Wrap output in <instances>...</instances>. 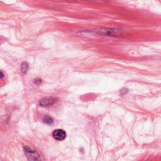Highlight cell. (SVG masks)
<instances>
[{"instance_id":"1","label":"cell","mask_w":161,"mask_h":161,"mask_svg":"<svg viewBox=\"0 0 161 161\" xmlns=\"http://www.w3.org/2000/svg\"><path fill=\"white\" fill-rule=\"evenodd\" d=\"M99 34L111 36H120L123 35V33L121 30L115 28H105L100 30Z\"/></svg>"},{"instance_id":"2","label":"cell","mask_w":161,"mask_h":161,"mask_svg":"<svg viewBox=\"0 0 161 161\" xmlns=\"http://www.w3.org/2000/svg\"><path fill=\"white\" fill-rule=\"evenodd\" d=\"M53 137L57 140H63L66 137V133L63 130L57 129L54 130L53 132Z\"/></svg>"},{"instance_id":"3","label":"cell","mask_w":161,"mask_h":161,"mask_svg":"<svg viewBox=\"0 0 161 161\" xmlns=\"http://www.w3.org/2000/svg\"><path fill=\"white\" fill-rule=\"evenodd\" d=\"M57 99L55 98H47L42 99L40 101V105L42 107H49V106L52 105L57 102Z\"/></svg>"},{"instance_id":"4","label":"cell","mask_w":161,"mask_h":161,"mask_svg":"<svg viewBox=\"0 0 161 161\" xmlns=\"http://www.w3.org/2000/svg\"><path fill=\"white\" fill-rule=\"evenodd\" d=\"M21 71L23 73H26L28 69V64L27 62H23L21 65Z\"/></svg>"},{"instance_id":"5","label":"cell","mask_w":161,"mask_h":161,"mask_svg":"<svg viewBox=\"0 0 161 161\" xmlns=\"http://www.w3.org/2000/svg\"><path fill=\"white\" fill-rule=\"evenodd\" d=\"M43 122H44L46 124H48V125H50V124H52V122H53L52 119L50 117L47 116H44V118H43Z\"/></svg>"},{"instance_id":"6","label":"cell","mask_w":161,"mask_h":161,"mask_svg":"<svg viewBox=\"0 0 161 161\" xmlns=\"http://www.w3.org/2000/svg\"><path fill=\"white\" fill-rule=\"evenodd\" d=\"M41 83H42V79H40V78L35 79L34 80V83L36 84V85H40V84Z\"/></svg>"}]
</instances>
